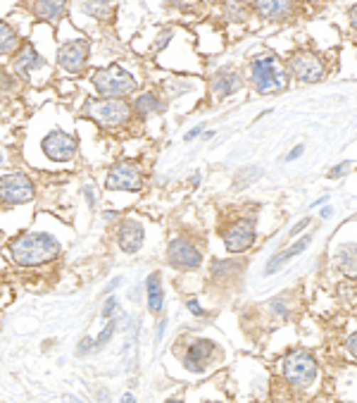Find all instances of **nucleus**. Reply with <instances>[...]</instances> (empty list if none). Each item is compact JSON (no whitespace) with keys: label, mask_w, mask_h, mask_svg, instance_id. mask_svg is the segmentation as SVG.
<instances>
[{"label":"nucleus","mask_w":357,"mask_h":403,"mask_svg":"<svg viewBox=\"0 0 357 403\" xmlns=\"http://www.w3.org/2000/svg\"><path fill=\"white\" fill-rule=\"evenodd\" d=\"M10 256L22 268H36V265H46L60 256V244L46 231H26L10 241Z\"/></svg>","instance_id":"obj_1"},{"label":"nucleus","mask_w":357,"mask_h":403,"mask_svg":"<svg viewBox=\"0 0 357 403\" xmlns=\"http://www.w3.org/2000/svg\"><path fill=\"white\" fill-rule=\"evenodd\" d=\"M250 79H252V86L265 95L281 93V91H286V86H288V74L281 70L277 58L270 56V53H262V56H257L252 60Z\"/></svg>","instance_id":"obj_2"},{"label":"nucleus","mask_w":357,"mask_h":403,"mask_svg":"<svg viewBox=\"0 0 357 403\" xmlns=\"http://www.w3.org/2000/svg\"><path fill=\"white\" fill-rule=\"evenodd\" d=\"M93 86L102 98H124V95L134 93L139 84L132 77V72H127L119 65H110L105 70H98L93 74Z\"/></svg>","instance_id":"obj_3"},{"label":"nucleus","mask_w":357,"mask_h":403,"mask_svg":"<svg viewBox=\"0 0 357 403\" xmlns=\"http://www.w3.org/2000/svg\"><path fill=\"white\" fill-rule=\"evenodd\" d=\"M84 115L98 122L100 127H122L129 122V105L124 98H98L86 100Z\"/></svg>","instance_id":"obj_4"},{"label":"nucleus","mask_w":357,"mask_h":403,"mask_svg":"<svg viewBox=\"0 0 357 403\" xmlns=\"http://www.w3.org/2000/svg\"><path fill=\"white\" fill-rule=\"evenodd\" d=\"M317 360H314L310 353L295 351L288 353L284 358V377L291 387L295 389H305L310 387L314 380H317Z\"/></svg>","instance_id":"obj_5"},{"label":"nucleus","mask_w":357,"mask_h":403,"mask_svg":"<svg viewBox=\"0 0 357 403\" xmlns=\"http://www.w3.org/2000/svg\"><path fill=\"white\" fill-rule=\"evenodd\" d=\"M105 189L110 191H141L143 189V169L139 162L124 160L107 172Z\"/></svg>","instance_id":"obj_6"},{"label":"nucleus","mask_w":357,"mask_h":403,"mask_svg":"<svg viewBox=\"0 0 357 403\" xmlns=\"http://www.w3.org/2000/svg\"><path fill=\"white\" fill-rule=\"evenodd\" d=\"M288 70L298 81L303 84H317V81L324 79V63L317 53L312 51H298L295 56L288 60Z\"/></svg>","instance_id":"obj_7"},{"label":"nucleus","mask_w":357,"mask_h":403,"mask_svg":"<svg viewBox=\"0 0 357 403\" xmlns=\"http://www.w3.org/2000/svg\"><path fill=\"white\" fill-rule=\"evenodd\" d=\"M88 51H91V46H88L86 38H74V41L63 43L58 51L60 70H65L70 74H81L88 65Z\"/></svg>","instance_id":"obj_8"},{"label":"nucleus","mask_w":357,"mask_h":403,"mask_svg":"<svg viewBox=\"0 0 357 403\" xmlns=\"http://www.w3.org/2000/svg\"><path fill=\"white\" fill-rule=\"evenodd\" d=\"M36 189L33 182L26 174H5L0 182V196H3V206H22L29 203Z\"/></svg>","instance_id":"obj_9"},{"label":"nucleus","mask_w":357,"mask_h":403,"mask_svg":"<svg viewBox=\"0 0 357 403\" xmlns=\"http://www.w3.org/2000/svg\"><path fill=\"white\" fill-rule=\"evenodd\" d=\"M41 148L53 162H70L77 155L79 143L72 134L63 132V129H53L50 134L41 141Z\"/></svg>","instance_id":"obj_10"},{"label":"nucleus","mask_w":357,"mask_h":403,"mask_svg":"<svg viewBox=\"0 0 357 403\" xmlns=\"http://www.w3.org/2000/svg\"><path fill=\"white\" fill-rule=\"evenodd\" d=\"M167 261L171 268L176 270H198L203 263V253L196 248L188 239H171L169 246H167Z\"/></svg>","instance_id":"obj_11"},{"label":"nucleus","mask_w":357,"mask_h":403,"mask_svg":"<svg viewBox=\"0 0 357 403\" xmlns=\"http://www.w3.org/2000/svg\"><path fill=\"white\" fill-rule=\"evenodd\" d=\"M217 344L210 339H193L183 351V367L191 372H205L208 365L215 360Z\"/></svg>","instance_id":"obj_12"},{"label":"nucleus","mask_w":357,"mask_h":403,"mask_svg":"<svg viewBox=\"0 0 357 403\" xmlns=\"http://www.w3.org/2000/svg\"><path fill=\"white\" fill-rule=\"evenodd\" d=\"M222 239L226 251H231V253H245L255 244V224L250 220H238L229 229H224Z\"/></svg>","instance_id":"obj_13"},{"label":"nucleus","mask_w":357,"mask_h":403,"mask_svg":"<svg viewBox=\"0 0 357 403\" xmlns=\"http://www.w3.org/2000/svg\"><path fill=\"white\" fill-rule=\"evenodd\" d=\"M143 241H146V231H143V224L136 220H124L119 222V229H117V244L124 253H139L143 248Z\"/></svg>","instance_id":"obj_14"},{"label":"nucleus","mask_w":357,"mask_h":403,"mask_svg":"<svg viewBox=\"0 0 357 403\" xmlns=\"http://www.w3.org/2000/svg\"><path fill=\"white\" fill-rule=\"evenodd\" d=\"M236 91H241V77H238V72L222 70L215 74V79H212V95H215L217 100L229 98V95H233Z\"/></svg>","instance_id":"obj_15"},{"label":"nucleus","mask_w":357,"mask_h":403,"mask_svg":"<svg viewBox=\"0 0 357 403\" xmlns=\"http://www.w3.org/2000/svg\"><path fill=\"white\" fill-rule=\"evenodd\" d=\"M252 8L257 10V15H262L270 22H281V19H288L295 12V5L286 3V0H260Z\"/></svg>","instance_id":"obj_16"},{"label":"nucleus","mask_w":357,"mask_h":403,"mask_svg":"<svg viewBox=\"0 0 357 403\" xmlns=\"http://www.w3.org/2000/svg\"><path fill=\"white\" fill-rule=\"evenodd\" d=\"M310 241H312V234H307V236L300 239V241H295V244L291 246V248H286V251H281L279 256H274L272 261H270V265H267V268H265V275H274V272H277V270H281V268H284V265H286V261H291V258H295V256L303 253L307 246H310Z\"/></svg>","instance_id":"obj_17"},{"label":"nucleus","mask_w":357,"mask_h":403,"mask_svg":"<svg viewBox=\"0 0 357 403\" xmlns=\"http://www.w3.org/2000/svg\"><path fill=\"white\" fill-rule=\"evenodd\" d=\"M31 10L38 19L60 22L67 15V3H60V0H38V3H31Z\"/></svg>","instance_id":"obj_18"},{"label":"nucleus","mask_w":357,"mask_h":403,"mask_svg":"<svg viewBox=\"0 0 357 403\" xmlns=\"http://www.w3.org/2000/svg\"><path fill=\"white\" fill-rule=\"evenodd\" d=\"M336 268L346 277H357V244H343L334 256Z\"/></svg>","instance_id":"obj_19"},{"label":"nucleus","mask_w":357,"mask_h":403,"mask_svg":"<svg viewBox=\"0 0 357 403\" xmlns=\"http://www.w3.org/2000/svg\"><path fill=\"white\" fill-rule=\"evenodd\" d=\"M146 293H148V310L150 313H162L164 289H162V275H160V272H150V275H148Z\"/></svg>","instance_id":"obj_20"},{"label":"nucleus","mask_w":357,"mask_h":403,"mask_svg":"<svg viewBox=\"0 0 357 403\" xmlns=\"http://www.w3.org/2000/svg\"><path fill=\"white\" fill-rule=\"evenodd\" d=\"M38 67H43V58L38 56L33 46H24L22 53H17V58H15V70L22 74V77H29V74L36 72Z\"/></svg>","instance_id":"obj_21"},{"label":"nucleus","mask_w":357,"mask_h":403,"mask_svg":"<svg viewBox=\"0 0 357 403\" xmlns=\"http://www.w3.org/2000/svg\"><path fill=\"white\" fill-rule=\"evenodd\" d=\"M134 110L141 115V117H148V115H153L160 110V98L153 93V91H146L141 93L139 98L134 100Z\"/></svg>","instance_id":"obj_22"},{"label":"nucleus","mask_w":357,"mask_h":403,"mask_svg":"<svg viewBox=\"0 0 357 403\" xmlns=\"http://www.w3.org/2000/svg\"><path fill=\"white\" fill-rule=\"evenodd\" d=\"M19 46V36L17 31L12 29L8 22L0 24V51H3V56H10V53H15Z\"/></svg>","instance_id":"obj_23"},{"label":"nucleus","mask_w":357,"mask_h":403,"mask_svg":"<svg viewBox=\"0 0 357 403\" xmlns=\"http://www.w3.org/2000/svg\"><path fill=\"white\" fill-rule=\"evenodd\" d=\"M84 10L88 15H93L95 19H110L114 12L112 3H84Z\"/></svg>","instance_id":"obj_24"},{"label":"nucleus","mask_w":357,"mask_h":403,"mask_svg":"<svg viewBox=\"0 0 357 403\" xmlns=\"http://www.w3.org/2000/svg\"><path fill=\"white\" fill-rule=\"evenodd\" d=\"M238 270V263H233V261H217L215 265H212V275H219V277H224V275H229V272H236Z\"/></svg>","instance_id":"obj_25"},{"label":"nucleus","mask_w":357,"mask_h":403,"mask_svg":"<svg viewBox=\"0 0 357 403\" xmlns=\"http://www.w3.org/2000/svg\"><path fill=\"white\" fill-rule=\"evenodd\" d=\"M114 327H117V323H114V320H110L105 330L100 332V337L95 339V346H93V351H98V348H102V346L107 344V341H110V337H112V334H114Z\"/></svg>","instance_id":"obj_26"},{"label":"nucleus","mask_w":357,"mask_h":403,"mask_svg":"<svg viewBox=\"0 0 357 403\" xmlns=\"http://www.w3.org/2000/svg\"><path fill=\"white\" fill-rule=\"evenodd\" d=\"M243 10H245V5H236V3H226L224 5V12H226V19H229V22L243 19Z\"/></svg>","instance_id":"obj_27"},{"label":"nucleus","mask_w":357,"mask_h":403,"mask_svg":"<svg viewBox=\"0 0 357 403\" xmlns=\"http://www.w3.org/2000/svg\"><path fill=\"white\" fill-rule=\"evenodd\" d=\"M117 308H119V300H117L114 296H110V298L105 300V305H102V320H112V315H114Z\"/></svg>","instance_id":"obj_28"},{"label":"nucleus","mask_w":357,"mask_h":403,"mask_svg":"<svg viewBox=\"0 0 357 403\" xmlns=\"http://www.w3.org/2000/svg\"><path fill=\"white\" fill-rule=\"evenodd\" d=\"M350 169H353V162H341V165H336L331 172H329V177L331 179H336V177H343V174H348Z\"/></svg>","instance_id":"obj_29"},{"label":"nucleus","mask_w":357,"mask_h":403,"mask_svg":"<svg viewBox=\"0 0 357 403\" xmlns=\"http://www.w3.org/2000/svg\"><path fill=\"white\" fill-rule=\"evenodd\" d=\"M186 305H188V310L193 313V315H198V318H205V315H208V313L203 310V305L198 303L196 298H188V300H186Z\"/></svg>","instance_id":"obj_30"},{"label":"nucleus","mask_w":357,"mask_h":403,"mask_svg":"<svg viewBox=\"0 0 357 403\" xmlns=\"http://www.w3.org/2000/svg\"><path fill=\"white\" fill-rule=\"evenodd\" d=\"M348 351H350V356L357 360V332L350 334V339H348Z\"/></svg>","instance_id":"obj_31"},{"label":"nucleus","mask_w":357,"mask_h":403,"mask_svg":"<svg viewBox=\"0 0 357 403\" xmlns=\"http://www.w3.org/2000/svg\"><path fill=\"white\" fill-rule=\"evenodd\" d=\"M307 224H310V217H305V220H300L298 224H295V227L291 229V236L300 234V231H303V229H307Z\"/></svg>","instance_id":"obj_32"},{"label":"nucleus","mask_w":357,"mask_h":403,"mask_svg":"<svg viewBox=\"0 0 357 403\" xmlns=\"http://www.w3.org/2000/svg\"><path fill=\"white\" fill-rule=\"evenodd\" d=\"M300 155H303V146H295L291 153L286 155V162H291V160H295V158H300Z\"/></svg>","instance_id":"obj_33"},{"label":"nucleus","mask_w":357,"mask_h":403,"mask_svg":"<svg viewBox=\"0 0 357 403\" xmlns=\"http://www.w3.org/2000/svg\"><path fill=\"white\" fill-rule=\"evenodd\" d=\"M10 88H12V79H10L8 70H3V91H5V93H10Z\"/></svg>","instance_id":"obj_34"},{"label":"nucleus","mask_w":357,"mask_h":403,"mask_svg":"<svg viewBox=\"0 0 357 403\" xmlns=\"http://www.w3.org/2000/svg\"><path fill=\"white\" fill-rule=\"evenodd\" d=\"M201 134H203V127H193L186 136H183V139H186V141H193L196 136H201Z\"/></svg>","instance_id":"obj_35"},{"label":"nucleus","mask_w":357,"mask_h":403,"mask_svg":"<svg viewBox=\"0 0 357 403\" xmlns=\"http://www.w3.org/2000/svg\"><path fill=\"white\" fill-rule=\"evenodd\" d=\"M350 24H353V29H357V3L350 8Z\"/></svg>","instance_id":"obj_36"},{"label":"nucleus","mask_w":357,"mask_h":403,"mask_svg":"<svg viewBox=\"0 0 357 403\" xmlns=\"http://www.w3.org/2000/svg\"><path fill=\"white\" fill-rule=\"evenodd\" d=\"M119 282H122V277H114V279H112V282H110V284H107V289H105V291H107V293H110V291H114V289H117V286H119Z\"/></svg>","instance_id":"obj_37"},{"label":"nucleus","mask_w":357,"mask_h":403,"mask_svg":"<svg viewBox=\"0 0 357 403\" xmlns=\"http://www.w3.org/2000/svg\"><path fill=\"white\" fill-rule=\"evenodd\" d=\"M84 196H86L88 206H93V201H95V198H93V191H91V187H86V189H84Z\"/></svg>","instance_id":"obj_38"},{"label":"nucleus","mask_w":357,"mask_h":403,"mask_svg":"<svg viewBox=\"0 0 357 403\" xmlns=\"http://www.w3.org/2000/svg\"><path fill=\"white\" fill-rule=\"evenodd\" d=\"M164 327H167V323H164V320H162V323L157 325V341L162 339V334H164Z\"/></svg>","instance_id":"obj_39"},{"label":"nucleus","mask_w":357,"mask_h":403,"mask_svg":"<svg viewBox=\"0 0 357 403\" xmlns=\"http://www.w3.org/2000/svg\"><path fill=\"white\" fill-rule=\"evenodd\" d=\"M122 403H136V399L132 394H124V396H122Z\"/></svg>","instance_id":"obj_40"},{"label":"nucleus","mask_w":357,"mask_h":403,"mask_svg":"<svg viewBox=\"0 0 357 403\" xmlns=\"http://www.w3.org/2000/svg\"><path fill=\"white\" fill-rule=\"evenodd\" d=\"M102 217H105V220H107V222H112V220H114V217H117V213H112V210H107V213H105V215H102Z\"/></svg>","instance_id":"obj_41"},{"label":"nucleus","mask_w":357,"mask_h":403,"mask_svg":"<svg viewBox=\"0 0 357 403\" xmlns=\"http://www.w3.org/2000/svg\"><path fill=\"white\" fill-rule=\"evenodd\" d=\"M164 403H183V401H181V399H167Z\"/></svg>","instance_id":"obj_42"}]
</instances>
